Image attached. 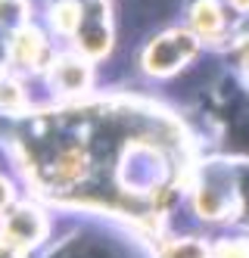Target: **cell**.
Here are the masks:
<instances>
[{
	"label": "cell",
	"instance_id": "cell-1",
	"mask_svg": "<svg viewBox=\"0 0 249 258\" xmlns=\"http://www.w3.org/2000/svg\"><path fill=\"white\" fill-rule=\"evenodd\" d=\"M200 41L196 34L190 31H165L162 38H156L146 53H143V69L150 75H171V72H178L190 56L196 53Z\"/></svg>",
	"mask_w": 249,
	"mask_h": 258
},
{
	"label": "cell",
	"instance_id": "cell-2",
	"mask_svg": "<svg viewBox=\"0 0 249 258\" xmlns=\"http://www.w3.org/2000/svg\"><path fill=\"white\" fill-rule=\"evenodd\" d=\"M44 230H47V221H44L41 212L31 209V206H19V209H13L7 215V224L0 230V239L22 252V249L34 246L37 239L44 236Z\"/></svg>",
	"mask_w": 249,
	"mask_h": 258
},
{
	"label": "cell",
	"instance_id": "cell-3",
	"mask_svg": "<svg viewBox=\"0 0 249 258\" xmlns=\"http://www.w3.org/2000/svg\"><path fill=\"white\" fill-rule=\"evenodd\" d=\"M78 44L87 56H103L109 50V22H106V0H84V22L78 28Z\"/></svg>",
	"mask_w": 249,
	"mask_h": 258
},
{
	"label": "cell",
	"instance_id": "cell-4",
	"mask_svg": "<svg viewBox=\"0 0 249 258\" xmlns=\"http://www.w3.org/2000/svg\"><path fill=\"white\" fill-rule=\"evenodd\" d=\"M231 206H234V183H227V177H218V174H206L200 183V196H196L200 215L224 218Z\"/></svg>",
	"mask_w": 249,
	"mask_h": 258
},
{
	"label": "cell",
	"instance_id": "cell-5",
	"mask_svg": "<svg viewBox=\"0 0 249 258\" xmlns=\"http://www.w3.org/2000/svg\"><path fill=\"white\" fill-rule=\"evenodd\" d=\"M50 56L47 41L41 38V31L34 28H19L10 38V59H16L22 69H41Z\"/></svg>",
	"mask_w": 249,
	"mask_h": 258
},
{
	"label": "cell",
	"instance_id": "cell-6",
	"mask_svg": "<svg viewBox=\"0 0 249 258\" xmlns=\"http://www.w3.org/2000/svg\"><path fill=\"white\" fill-rule=\"evenodd\" d=\"M50 81L56 84L60 94H78V90H84L87 81H90V69L78 56H60L50 69Z\"/></svg>",
	"mask_w": 249,
	"mask_h": 258
},
{
	"label": "cell",
	"instance_id": "cell-7",
	"mask_svg": "<svg viewBox=\"0 0 249 258\" xmlns=\"http://www.w3.org/2000/svg\"><path fill=\"white\" fill-rule=\"evenodd\" d=\"M50 22L60 34H78L84 22V0H60V4H53Z\"/></svg>",
	"mask_w": 249,
	"mask_h": 258
},
{
	"label": "cell",
	"instance_id": "cell-8",
	"mask_svg": "<svg viewBox=\"0 0 249 258\" xmlns=\"http://www.w3.org/2000/svg\"><path fill=\"white\" fill-rule=\"evenodd\" d=\"M190 19H193V31L200 38H215L221 31V25H224V13H221V7L215 0H200L193 7V16H190Z\"/></svg>",
	"mask_w": 249,
	"mask_h": 258
},
{
	"label": "cell",
	"instance_id": "cell-9",
	"mask_svg": "<svg viewBox=\"0 0 249 258\" xmlns=\"http://www.w3.org/2000/svg\"><path fill=\"white\" fill-rule=\"evenodd\" d=\"M25 106V94L19 81L13 78H0V112H16V109Z\"/></svg>",
	"mask_w": 249,
	"mask_h": 258
},
{
	"label": "cell",
	"instance_id": "cell-10",
	"mask_svg": "<svg viewBox=\"0 0 249 258\" xmlns=\"http://www.w3.org/2000/svg\"><path fill=\"white\" fill-rule=\"evenodd\" d=\"M162 258H209V249L196 239H178L162 252Z\"/></svg>",
	"mask_w": 249,
	"mask_h": 258
},
{
	"label": "cell",
	"instance_id": "cell-11",
	"mask_svg": "<svg viewBox=\"0 0 249 258\" xmlns=\"http://www.w3.org/2000/svg\"><path fill=\"white\" fill-rule=\"evenodd\" d=\"M218 258H249V239H224L215 249Z\"/></svg>",
	"mask_w": 249,
	"mask_h": 258
},
{
	"label": "cell",
	"instance_id": "cell-12",
	"mask_svg": "<svg viewBox=\"0 0 249 258\" xmlns=\"http://www.w3.org/2000/svg\"><path fill=\"white\" fill-rule=\"evenodd\" d=\"M28 16L25 0H0V19L4 22H22Z\"/></svg>",
	"mask_w": 249,
	"mask_h": 258
},
{
	"label": "cell",
	"instance_id": "cell-13",
	"mask_svg": "<svg viewBox=\"0 0 249 258\" xmlns=\"http://www.w3.org/2000/svg\"><path fill=\"white\" fill-rule=\"evenodd\" d=\"M0 258H19V249H16V246H10V243H4V239H0Z\"/></svg>",
	"mask_w": 249,
	"mask_h": 258
},
{
	"label": "cell",
	"instance_id": "cell-14",
	"mask_svg": "<svg viewBox=\"0 0 249 258\" xmlns=\"http://www.w3.org/2000/svg\"><path fill=\"white\" fill-rule=\"evenodd\" d=\"M7 202H10V187H7V180L0 177V209H4Z\"/></svg>",
	"mask_w": 249,
	"mask_h": 258
},
{
	"label": "cell",
	"instance_id": "cell-15",
	"mask_svg": "<svg viewBox=\"0 0 249 258\" xmlns=\"http://www.w3.org/2000/svg\"><path fill=\"white\" fill-rule=\"evenodd\" d=\"M234 7H240V10H249V0H231Z\"/></svg>",
	"mask_w": 249,
	"mask_h": 258
},
{
	"label": "cell",
	"instance_id": "cell-16",
	"mask_svg": "<svg viewBox=\"0 0 249 258\" xmlns=\"http://www.w3.org/2000/svg\"><path fill=\"white\" fill-rule=\"evenodd\" d=\"M7 53H10V47H7V50L0 47V69H4V56H7Z\"/></svg>",
	"mask_w": 249,
	"mask_h": 258
},
{
	"label": "cell",
	"instance_id": "cell-17",
	"mask_svg": "<svg viewBox=\"0 0 249 258\" xmlns=\"http://www.w3.org/2000/svg\"><path fill=\"white\" fill-rule=\"evenodd\" d=\"M243 62H246V69H249V47L243 50Z\"/></svg>",
	"mask_w": 249,
	"mask_h": 258
}]
</instances>
